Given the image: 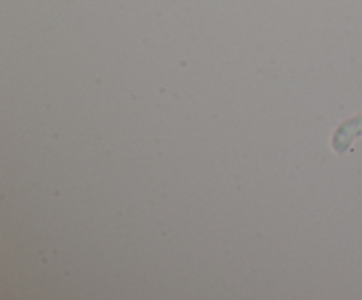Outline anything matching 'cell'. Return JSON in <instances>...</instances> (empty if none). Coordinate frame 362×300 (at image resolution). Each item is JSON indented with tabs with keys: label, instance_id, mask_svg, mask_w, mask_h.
<instances>
[{
	"label": "cell",
	"instance_id": "6da1fadb",
	"mask_svg": "<svg viewBox=\"0 0 362 300\" xmlns=\"http://www.w3.org/2000/svg\"><path fill=\"white\" fill-rule=\"evenodd\" d=\"M362 134V115L354 116V119L345 120L341 126L338 127V131L332 136V148L336 152H346L350 148V145L354 143L356 138H359Z\"/></svg>",
	"mask_w": 362,
	"mask_h": 300
}]
</instances>
